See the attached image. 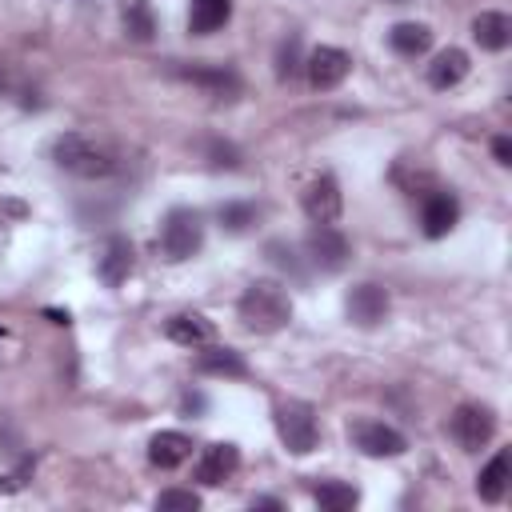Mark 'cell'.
<instances>
[{"label": "cell", "mask_w": 512, "mask_h": 512, "mask_svg": "<svg viewBox=\"0 0 512 512\" xmlns=\"http://www.w3.org/2000/svg\"><path fill=\"white\" fill-rule=\"evenodd\" d=\"M236 468H240V448L228 444V440H216V444H208V448L200 452V460H196V480L208 484V488H216V484L232 480Z\"/></svg>", "instance_id": "obj_13"}, {"label": "cell", "mask_w": 512, "mask_h": 512, "mask_svg": "<svg viewBox=\"0 0 512 512\" xmlns=\"http://www.w3.org/2000/svg\"><path fill=\"white\" fill-rule=\"evenodd\" d=\"M96 272H100V280H104L108 288H120V284L132 276V244H128L124 236H112V240L104 244V256L96 260Z\"/></svg>", "instance_id": "obj_17"}, {"label": "cell", "mask_w": 512, "mask_h": 512, "mask_svg": "<svg viewBox=\"0 0 512 512\" xmlns=\"http://www.w3.org/2000/svg\"><path fill=\"white\" fill-rule=\"evenodd\" d=\"M348 440H352L364 456H372V460H392V456H404V452H408L404 432H396V428L384 424V420H352V424H348Z\"/></svg>", "instance_id": "obj_5"}, {"label": "cell", "mask_w": 512, "mask_h": 512, "mask_svg": "<svg viewBox=\"0 0 512 512\" xmlns=\"http://www.w3.org/2000/svg\"><path fill=\"white\" fill-rule=\"evenodd\" d=\"M296 72H300V40L288 36V40H280V48H276V80H292Z\"/></svg>", "instance_id": "obj_27"}, {"label": "cell", "mask_w": 512, "mask_h": 512, "mask_svg": "<svg viewBox=\"0 0 512 512\" xmlns=\"http://www.w3.org/2000/svg\"><path fill=\"white\" fill-rule=\"evenodd\" d=\"M472 36H476V44L484 52H504L512 44V20H508V12H492V8L480 12L472 20Z\"/></svg>", "instance_id": "obj_18"}, {"label": "cell", "mask_w": 512, "mask_h": 512, "mask_svg": "<svg viewBox=\"0 0 512 512\" xmlns=\"http://www.w3.org/2000/svg\"><path fill=\"white\" fill-rule=\"evenodd\" d=\"M164 336H168L172 344L196 352V348H204V344L216 340V324H212L208 316H200V312H176V316L164 320Z\"/></svg>", "instance_id": "obj_14"}, {"label": "cell", "mask_w": 512, "mask_h": 512, "mask_svg": "<svg viewBox=\"0 0 512 512\" xmlns=\"http://www.w3.org/2000/svg\"><path fill=\"white\" fill-rule=\"evenodd\" d=\"M216 216H220V228L224 232H248L260 212H256V204H224Z\"/></svg>", "instance_id": "obj_25"}, {"label": "cell", "mask_w": 512, "mask_h": 512, "mask_svg": "<svg viewBox=\"0 0 512 512\" xmlns=\"http://www.w3.org/2000/svg\"><path fill=\"white\" fill-rule=\"evenodd\" d=\"M456 220H460V200L452 192H428L424 196V204H420V228H424L428 240L448 236L456 228Z\"/></svg>", "instance_id": "obj_12"}, {"label": "cell", "mask_w": 512, "mask_h": 512, "mask_svg": "<svg viewBox=\"0 0 512 512\" xmlns=\"http://www.w3.org/2000/svg\"><path fill=\"white\" fill-rule=\"evenodd\" d=\"M52 160H56L64 172L80 176V180H104V176H112V168H116V160H112L100 144H92L88 136H76V132L60 136V140L52 144Z\"/></svg>", "instance_id": "obj_2"}, {"label": "cell", "mask_w": 512, "mask_h": 512, "mask_svg": "<svg viewBox=\"0 0 512 512\" xmlns=\"http://www.w3.org/2000/svg\"><path fill=\"white\" fill-rule=\"evenodd\" d=\"M300 204H304V216L312 220V224H336L340 220V212H344V192H340V184H336V176H316L304 192H300Z\"/></svg>", "instance_id": "obj_9"}, {"label": "cell", "mask_w": 512, "mask_h": 512, "mask_svg": "<svg viewBox=\"0 0 512 512\" xmlns=\"http://www.w3.org/2000/svg\"><path fill=\"white\" fill-rule=\"evenodd\" d=\"M156 508L160 512H196L200 508V496L192 488H164L156 496Z\"/></svg>", "instance_id": "obj_26"}, {"label": "cell", "mask_w": 512, "mask_h": 512, "mask_svg": "<svg viewBox=\"0 0 512 512\" xmlns=\"http://www.w3.org/2000/svg\"><path fill=\"white\" fill-rule=\"evenodd\" d=\"M492 156H496V164L508 168V164H512V140H508V136H496V140H492Z\"/></svg>", "instance_id": "obj_30"}, {"label": "cell", "mask_w": 512, "mask_h": 512, "mask_svg": "<svg viewBox=\"0 0 512 512\" xmlns=\"http://www.w3.org/2000/svg\"><path fill=\"white\" fill-rule=\"evenodd\" d=\"M4 84H8V76H4V68H0V92H4Z\"/></svg>", "instance_id": "obj_32"}, {"label": "cell", "mask_w": 512, "mask_h": 512, "mask_svg": "<svg viewBox=\"0 0 512 512\" xmlns=\"http://www.w3.org/2000/svg\"><path fill=\"white\" fill-rule=\"evenodd\" d=\"M448 432L464 452H480L496 432V416L484 404H460L452 412V420H448Z\"/></svg>", "instance_id": "obj_6"}, {"label": "cell", "mask_w": 512, "mask_h": 512, "mask_svg": "<svg viewBox=\"0 0 512 512\" xmlns=\"http://www.w3.org/2000/svg\"><path fill=\"white\" fill-rule=\"evenodd\" d=\"M232 0H192L188 4V32L192 36H212L228 24Z\"/></svg>", "instance_id": "obj_19"}, {"label": "cell", "mask_w": 512, "mask_h": 512, "mask_svg": "<svg viewBox=\"0 0 512 512\" xmlns=\"http://www.w3.org/2000/svg\"><path fill=\"white\" fill-rule=\"evenodd\" d=\"M196 372L204 376H224V380H236V376H248V364L236 348H220V344H204L196 348Z\"/></svg>", "instance_id": "obj_16"}, {"label": "cell", "mask_w": 512, "mask_h": 512, "mask_svg": "<svg viewBox=\"0 0 512 512\" xmlns=\"http://www.w3.org/2000/svg\"><path fill=\"white\" fill-rule=\"evenodd\" d=\"M504 492H508V452H496L476 476V496L496 504V500H504Z\"/></svg>", "instance_id": "obj_22"}, {"label": "cell", "mask_w": 512, "mask_h": 512, "mask_svg": "<svg viewBox=\"0 0 512 512\" xmlns=\"http://www.w3.org/2000/svg\"><path fill=\"white\" fill-rule=\"evenodd\" d=\"M208 160H212L216 168H236V164H240V152H236V144H228V140H212V144H208Z\"/></svg>", "instance_id": "obj_29"}, {"label": "cell", "mask_w": 512, "mask_h": 512, "mask_svg": "<svg viewBox=\"0 0 512 512\" xmlns=\"http://www.w3.org/2000/svg\"><path fill=\"white\" fill-rule=\"evenodd\" d=\"M172 76H180L184 84H196V88H204L208 96H220V100L240 96V76L224 64H172Z\"/></svg>", "instance_id": "obj_10"}, {"label": "cell", "mask_w": 512, "mask_h": 512, "mask_svg": "<svg viewBox=\"0 0 512 512\" xmlns=\"http://www.w3.org/2000/svg\"><path fill=\"white\" fill-rule=\"evenodd\" d=\"M304 248H308V260H312L320 272H340V268L348 264V256H352L348 236H344L340 228H332V224H316V228L308 232Z\"/></svg>", "instance_id": "obj_8"}, {"label": "cell", "mask_w": 512, "mask_h": 512, "mask_svg": "<svg viewBox=\"0 0 512 512\" xmlns=\"http://www.w3.org/2000/svg\"><path fill=\"white\" fill-rule=\"evenodd\" d=\"M344 312H348V320L356 328H376L388 316V292L380 284H356L344 296Z\"/></svg>", "instance_id": "obj_11"}, {"label": "cell", "mask_w": 512, "mask_h": 512, "mask_svg": "<svg viewBox=\"0 0 512 512\" xmlns=\"http://www.w3.org/2000/svg\"><path fill=\"white\" fill-rule=\"evenodd\" d=\"M312 496H316V504H320L324 512H352V508L360 504V492H356L352 484H344V480H324Z\"/></svg>", "instance_id": "obj_24"}, {"label": "cell", "mask_w": 512, "mask_h": 512, "mask_svg": "<svg viewBox=\"0 0 512 512\" xmlns=\"http://www.w3.org/2000/svg\"><path fill=\"white\" fill-rule=\"evenodd\" d=\"M204 248V220L196 208H172L160 224V252L180 264V260H192L196 252Z\"/></svg>", "instance_id": "obj_3"}, {"label": "cell", "mask_w": 512, "mask_h": 512, "mask_svg": "<svg viewBox=\"0 0 512 512\" xmlns=\"http://www.w3.org/2000/svg\"><path fill=\"white\" fill-rule=\"evenodd\" d=\"M304 72H308V84H312L316 92H332V88H340V84L348 80L352 56H348L344 48H336V44H320V48L304 60Z\"/></svg>", "instance_id": "obj_7"}, {"label": "cell", "mask_w": 512, "mask_h": 512, "mask_svg": "<svg viewBox=\"0 0 512 512\" xmlns=\"http://www.w3.org/2000/svg\"><path fill=\"white\" fill-rule=\"evenodd\" d=\"M268 260L276 264V268H284V272H292V276H300L304 268H300V256L292 252V244H284V240H268Z\"/></svg>", "instance_id": "obj_28"}, {"label": "cell", "mask_w": 512, "mask_h": 512, "mask_svg": "<svg viewBox=\"0 0 512 512\" xmlns=\"http://www.w3.org/2000/svg\"><path fill=\"white\" fill-rule=\"evenodd\" d=\"M120 20H124L128 40H136V44H148L156 36V16H152L148 0H124L120 4Z\"/></svg>", "instance_id": "obj_23"}, {"label": "cell", "mask_w": 512, "mask_h": 512, "mask_svg": "<svg viewBox=\"0 0 512 512\" xmlns=\"http://www.w3.org/2000/svg\"><path fill=\"white\" fill-rule=\"evenodd\" d=\"M468 52L464 48H444V52H436L432 56V64H428V84L436 88V92H448V88H456L464 76H468Z\"/></svg>", "instance_id": "obj_15"}, {"label": "cell", "mask_w": 512, "mask_h": 512, "mask_svg": "<svg viewBox=\"0 0 512 512\" xmlns=\"http://www.w3.org/2000/svg\"><path fill=\"white\" fill-rule=\"evenodd\" d=\"M192 456V440L184 432H156L148 440V460L156 468H180Z\"/></svg>", "instance_id": "obj_20"}, {"label": "cell", "mask_w": 512, "mask_h": 512, "mask_svg": "<svg viewBox=\"0 0 512 512\" xmlns=\"http://www.w3.org/2000/svg\"><path fill=\"white\" fill-rule=\"evenodd\" d=\"M252 508H280V500H272V496H256Z\"/></svg>", "instance_id": "obj_31"}, {"label": "cell", "mask_w": 512, "mask_h": 512, "mask_svg": "<svg viewBox=\"0 0 512 512\" xmlns=\"http://www.w3.org/2000/svg\"><path fill=\"white\" fill-rule=\"evenodd\" d=\"M272 420H276V436H280V444H284L292 456H308V452L320 444V424H316L312 404H304V400L276 404Z\"/></svg>", "instance_id": "obj_4"}, {"label": "cell", "mask_w": 512, "mask_h": 512, "mask_svg": "<svg viewBox=\"0 0 512 512\" xmlns=\"http://www.w3.org/2000/svg\"><path fill=\"white\" fill-rule=\"evenodd\" d=\"M388 44H392V52H400V56H424V52L432 48V28L420 24V20H400V24H392Z\"/></svg>", "instance_id": "obj_21"}, {"label": "cell", "mask_w": 512, "mask_h": 512, "mask_svg": "<svg viewBox=\"0 0 512 512\" xmlns=\"http://www.w3.org/2000/svg\"><path fill=\"white\" fill-rule=\"evenodd\" d=\"M236 312H240V320H244L248 332L272 336V332L288 328V320H292V300H288V292H284L276 280H252V284L240 292Z\"/></svg>", "instance_id": "obj_1"}]
</instances>
